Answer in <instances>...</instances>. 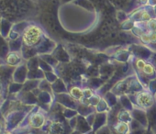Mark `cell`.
<instances>
[{"mask_svg":"<svg viewBox=\"0 0 156 134\" xmlns=\"http://www.w3.org/2000/svg\"><path fill=\"white\" fill-rule=\"evenodd\" d=\"M41 36V29L37 26H30L23 33V41L28 46H33L40 41Z\"/></svg>","mask_w":156,"mask_h":134,"instance_id":"1","label":"cell"},{"mask_svg":"<svg viewBox=\"0 0 156 134\" xmlns=\"http://www.w3.org/2000/svg\"><path fill=\"white\" fill-rule=\"evenodd\" d=\"M71 94L75 99H81L84 96V92L78 87H73L71 89Z\"/></svg>","mask_w":156,"mask_h":134,"instance_id":"3","label":"cell"},{"mask_svg":"<svg viewBox=\"0 0 156 134\" xmlns=\"http://www.w3.org/2000/svg\"><path fill=\"white\" fill-rule=\"evenodd\" d=\"M141 40H142V41H143V42H145V43H147V42H151L150 36H148V35H142V36H141Z\"/></svg>","mask_w":156,"mask_h":134,"instance_id":"9","label":"cell"},{"mask_svg":"<svg viewBox=\"0 0 156 134\" xmlns=\"http://www.w3.org/2000/svg\"><path fill=\"white\" fill-rule=\"evenodd\" d=\"M136 65H137V67L140 70H142L144 68V66H145V62L142 60H138L137 62H136Z\"/></svg>","mask_w":156,"mask_h":134,"instance_id":"7","label":"cell"},{"mask_svg":"<svg viewBox=\"0 0 156 134\" xmlns=\"http://www.w3.org/2000/svg\"><path fill=\"white\" fill-rule=\"evenodd\" d=\"M142 71H143L145 74H147V75H151V74H153V72H154L153 67H152L151 64H145V66H144V68L142 69Z\"/></svg>","mask_w":156,"mask_h":134,"instance_id":"6","label":"cell"},{"mask_svg":"<svg viewBox=\"0 0 156 134\" xmlns=\"http://www.w3.org/2000/svg\"><path fill=\"white\" fill-rule=\"evenodd\" d=\"M138 103L142 107H148L151 104V97L147 93H141L138 96Z\"/></svg>","mask_w":156,"mask_h":134,"instance_id":"2","label":"cell"},{"mask_svg":"<svg viewBox=\"0 0 156 134\" xmlns=\"http://www.w3.org/2000/svg\"><path fill=\"white\" fill-rule=\"evenodd\" d=\"M149 25H150V27H151L152 30H156V22H155V21L150 20V21H149Z\"/></svg>","mask_w":156,"mask_h":134,"instance_id":"11","label":"cell"},{"mask_svg":"<svg viewBox=\"0 0 156 134\" xmlns=\"http://www.w3.org/2000/svg\"><path fill=\"white\" fill-rule=\"evenodd\" d=\"M150 39H151V42H156V33L153 32L150 35Z\"/></svg>","mask_w":156,"mask_h":134,"instance_id":"10","label":"cell"},{"mask_svg":"<svg viewBox=\"0 0 156 134\" xmlns=\"http://www.w3.org/2000/svg\"><path fill=\"white\" fill-rule=\"evenodd\" d=\"M141 19H142L143 20H148V21H150V20H151V16H150L147 12H143L142 15H141Z\"/></svg>","mask_w":156,"mask_h":134,"instance_id":"8","label":"cell"},{"mask_svg":"<svg viewBox=\"0 0 156 134\" xmlns=\"http://www.w3.org/2000/svg\"><path fill=\"white\" fill-rule=\"evenodd\" d=\"M140 2H142V3H145V2L147 1V0H140Z\"/></svg>","mask_w":156,"mask_h":134,"instance_id":"12","label":"cell"},{"mask_svg":"<svg viewBox=\"0 0 156 134\" xmlns=\"http://www.w3.org/2000/svg\"><path fill=\"white\" fill-rule=\"evenodd\" d=\"M42 122H43V120H42V118L41 116L36 115V116H33L31 118V124L34 127H40L42 124Z\"/></svg>","mask_w":156,"mask_h":134,"instance_id":"4","label":"cell"},{"mask_svg":"<svg viewBox=\"0 0 156 134\" xmlns=\"http://www.w3.org/2000/svg\"><path fill=\"white\" fill-rule=\"evenodd\" d=\"M8 62H9V63H11V64L17 63V62H19V57H18V55H16L15 53L9 54V57H8Z\"/></svg>","mask_w":156,"mask_h":134,"instance_id":"5","label":"cell"}]
</instances>
